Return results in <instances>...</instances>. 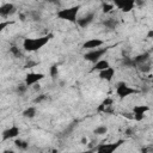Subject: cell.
Instances as JSON below:
<instances>
[{"label":"cell","mask_w":153,"mask_h":153,"mask_svg":"<svg viewBox=\"0 0 153 153\" xmlns=\"http://www.w3.org/2000/svg\"><path fill=\"white\" fill-rule=\"evenodd\" d=\"M53 37H54L53 33H47V35H43V36H39V37L24 38V41H23V49L25 51H29V53L37 51V50L42 49L45 44H48L49 41Z\"/></svg>","instance_id":"6da1fadb"},{"label":"cell","mask_w":153,"mask_h":153,"mask_svg":"<svg viewBox=\"0 0 153 153\" xmlns=\"http://www.w3.org/2000/svg\"><path fill=\"white\" fill-rule=\"evenodd\" d=\"M80 7H81L80 5H75V6H71V7H67V8H61V10L57 11L56 16L60 19H63V20H67L69 23L76 24L78 13L80 11Z\"/></svg>","instance_id":"7a4b0ae2"},{"label":"cell","mask_w":153,"mask_h":153,"mask_svg":"<svg viewBox=\"0 0 153 153\" xmlns=\"http://www.w3.org/2000/svg\"><path fill=\"white\" fill-rule=\"evenodd\" d=\"M139 93H140V90H137L135 87H131V86H129L128 84H126L123 81H121L116 85V94L121 99L127 98V97L133 96V94H139Z\"/></svg>","instance_id":"3957f363"},{"label":"cell","mask_w":153,"mask_h":153,"mask_svg":"<svg viewBox=\"0 0 153 153\" xmlns=\"http://www.w3.org/2000/svg\"><path fill=\"white\" fill-rule=\"evenodd\" d=\"M109 50V48H97V49H92V50H88L87 53L84 54V59L88 62H97L98 60H100L103 57V55L106 54V51Z\"/></svg>","instance_id":"277c9868"},{"label":"cell","mask_w":153,"mask_h":153,"mask_svg":"<svg viewBox=\"0 0 153 153\" xmlns=\"http://www.w3.org/2000/svg\"><path fill=\"white\" fill-rule=\"evenodd\" d=\"M112 4L117 10H120L123 13H128L133 11L136 5L135 0H112Z\"/></svg>","instance_id":"5b68a950"},{"label":"cell","mask_w":153,"mask_h":153,"mask_svg":"<svg viewBox=\"0 0 153 153\" xmlns=\"http://www.w3.org/2000/svg\"><path fill=\"white\" fill-rule=\"evenodd\" d=\"M123 142H124V140H118V141L112 142V143H99L98 146L94 147V151L100 152V153H112V152L116 151Z\"/></svg>","instance_id":"8992f818"},{"label":"cell","mask_w":153,"mask_h":153,"mask_svg":"<svg viewBox=\"0 0 153 153\" xmlns=\"http://www.w3.org/2000/svg\"><path fill=\"white\" fill-rule=\"evenodd\" d=\"M44 79V74L43 73H37V72H30L25 75V79H24V82L30 87V86H33L36 84H38L41 80Z\"/></svg>","instance_id":"52a82bcc"},{"label":"cell","mask_w":153,"mask_h":153,"mask_svg":"<svg viewBox=\"0 0 153 153\" xmlns=\"http://www.w3.org/2000/svg\"><path fill=\"white\" fill-rule=\"evenodd\" d=\"M147 111H149V106L148 105H135L133 108L131 114H133L134 120L137 121V122H140V121L143 120V117H145V115H146Z\"/></svg>","instance_id":"ba28073f"},{"label":"cell","mask_w":153,"mask_h":153,"mask_svg":"<svg viewBox=\"0 0 153 153\" xmlns=\"http://www.w3.org/2000/svg\"><path fill=\"white\" fill-rule=\"evenodd\" d=\"M19 134H20V129L17 126H11L10 128H7L2 131L1 137H2V141H6V140H10V139L17 137Z\"/></svg>","instance_id":"9c48e42d"},{"label":"cell","mask_w":153,"mask_h":153,"mask_svg":"<svg viewBox=\"0 0 153 153\" xmlns=\"http://www.w3.org/2000/svg\"><path fill=\"white\" fill-rule=\"evenodd\" d=\"M103 44H104V41L103 39H100V38H91V39H87V41H85L82 43V49L92 50V49L100 48Z\"/></svg>","instance_id":"30bf717a"},{"label":"cell","mask_w":153,"mask_h":153,"mask_svg":"<svg viewBox=\"0 0 153 153\" xmlns=\"http://www.w3.org/2000/svg\"><path fill=\"white\" fill-rule=\"evenodd\" d=\"M115 73H116L115 68L110 66V67H108V68H105V69L98 72V76H99V79H102V80L111 81V80L114 79V76H115Z\"/></svg>","instance_id":"8fae6325"},{"label":"cell","mask_w":153,"mask_h":153,"mask_svg":"<svg viewBox=\"0 0 153 153\" xmlns=\"http://www.w3.org/2000/svg\"><path fill=\"white\" fill-rule=\"evenodd\" d=\"M112 105H114V99L111 98V97H106L100 104H99V106L97 108V110L99 111V112H111V108H112Z\"/></svg>","instance_id":"7c38bea8"},{"label":"cell","mask_w":153,"mask_h":153,"mask_svg":"<svg viewBox=\"0 0 153 153\" xmlns=\"http://www.w3.org/2000/svg\"><path fill=\"white\" fill-rule=\"evenodd\" d=\"M93 19H94V13H93V12H90V13H87L86 16H82V17L78 18L76 24H78L80 27H86V26H88V25L93 22Z\"/></svg>","instance_id":"4fadbf2b"},{"label":"cell","mask_w":153,"mask_h":153,"mask_svg":"<svg viewBox=\"0 0 153 153\" xmlns=\"http://www.w3.org/2000/svg\"><path fill=\"white\" fill-rule=\"evenodd\" d=\"M16 6L11 2H7V4H2L1 7H0V16L1 17H7V16H11L16 12Z\"/></svg>","instance_id":"5bb4252c"},{"label":"cell","mask_w":153,"mask_h":153,"mask_svg":"<svg viewBox=\"0 0 153 153\" xmlns=\"http://www.w3.org/2000/svg\"><path fill=\"white\" fill-rule=\"evenodd\" d=\"M108 67H110L109 61H108V60H105V59H100V60H98L97 62H94V63H93V67H92V69H91V71L100 72V71H103V69H105V68H108Z\"/></svg>","instance_id":"9a60e30c"},{"label":"cell","mask_w":153,"mask_h":153,"mask_svg":"<svg viewBox=\"0 0 153 153\" xmlns=\"http://www.w3.org/2000/svg\"><path fill=\"white\" fill-rule=\"evenodd\" d=\"M148 60H149V53H142V54H140V55H137V56L134 57V61H135L136 66H140L142 63H146Z\"/></svg>","instance_id":"2e32d148"},{"label":"cell","mask_w":153,"mask_h":153,"mask_svg":"<svg viewBox=\"0 0 153 153\" xmlns=\"http://www.w3.org/2000/svg\"><path fill=\"white\" fill-rule=\"evenodd\" d=\"M36 114H37V108L36 106H29L22 112L23 117H25V118H33L36 116Z\"/></svg>","instance_id":"e0dca14e"},{"label":"cell","mask_w":153,"mask_h":153,"mask_svg":"<svg viewBox=\"0 0 153 153\" xmlns=\"http://www.w3.org/2000/svg\"><path fill=\"white\" fill-rule=\"evenodd\" d=\"M103 25L106 26L108 29H115L118 25V22L116 19H114V18H109V19H106V20L103 22Z\"/></svg>","instance_id":"ac0fdd59"},{"label":"cell","mask_w":153,"mask_h":153,"mask_svg":"<svg viewBox=\"0 0 153 153\" xmlns=\"http://www.w3.org/2000/svg\"><path fill=\"white\" fill-rule=\"evenodd\" d=\"M14 145H16V147L19 148V149H26V148L29 147V142H26V141H24V140H22V139H17V140L14 141Z\"/></svg>","instance_id":"d6986e66"},{"label":"cell","mask_w":153,"mask_h":153,"mask_svg":"<svg viewBox=\"0 0 153 153\" xmlns=\"http://www.w3.org/2000/svg\"><path fill=\"white\" fill-rule=\"evenodd\" d=\"M93 133H94L96 135H105V134L108 133V127H106V126H98V127L93 130Z\"/></svg>","instance_id":"ffe728a7"},{"label":"cell","mask_w":153,"mask_h":153,"mask_svg":"<svg viewBox=\"0 0 153 153\" xmlns=\"http://www.w3.org/2000/svg\"><path fill=\"white\" fill-rule=\"evenodd\" d=\"M114 8H115V6H114L112 2H111V4H109V2H104V4L102 5V11H103V13H110Z\"/></svg>","instance_id":"44dd1931"},{"label":"cell","mask_w":153,"mask_h":153,"mask_svg":"<svg viewBox=\"0 0 153 153\" xmlns=\"http://www.w3.org/2000/svg\"><path fill=\"white\" fill-rule=\"evenodd\" d=\"M27 85L25 84V82H23V84H20V85H18L17 86V92L19 93V94H24L26 91H27Z\"/></svg>","instance_id":"7402d4cb"},{"label":"cell","mask_w":153,"mask_h":153,"mask_svg":"<svg viewBox=\"0 0 153 153\" xmlns=\"http://www.w3.org/2000/svg\"><path fill=\"white\" fill-rule=\"evenodd\" d=\"M10 53H11L13 56H16V57L22 56V51H20V49H19L18 47H11V48H10Z\"/></svg>","instance_id":"603a6c76"},{"label":"cell","mask_w":153,"mask_h":153,"mask_svg":"<svg viewBox=\"0 0 153 153\" xmlns=\"http://www.w3.org/2000/svg\"><path fill=\"white\" fill-rule=\"evenodd\" d=\"M57 73H59V69H57V66H56V65H53V66L50 67V76H53V78H55V76L57 75Z\"/></svg>","instance_id":"cb8c5ba5"},{"label":"cell","mask_w":153,"mask_h":153,"mask_svg":"<svg viewBox=\"0 0 153 153\" xmlns=\"http://www.w3.org/2000/svg\"><path fill=\"white\" fill-rule=\"evenodd\" d=\"M10 24H13V22H4V20H2V22L0 23V30L2 31V30L5 29V26H7V25H10Z\"/></svg>","instance_id":"d4e9b609"},{"label":"cell","mask_w":153,"mask_h":153,"mask_svg":"<svg viewBox=\"0 0 153 153\" xmlns=\"http://www.w3.org/2000/svg\"><path fill=\"white\" fill-rule=\"evenodd\" d=\"M47 97H45V94H39L38 97H36V99H35V103H39V102H42V100H44Z\"/></svg>","instance_id":"484cf974"},{"label":"cell","mask_w":153,"mask_h":153,"mask_svg":"<svg viewBox=\"0 0 153 153\" xmlns=\"http://www.w3.org/2000/svg\"><path fill=\"white\" fill-rule=\"evenodd\" d=\"M147 38H153V30H151V31L147 33Z\"/></svg>","instance_id":"4316f807"},{"label":"cell","mask_w":153,"mask_h":153,"mask_svg":"<svg viewBox=\"0 0 153 153\" xmlns=\"http://www.w3.org/2000/svg\"><path fill=\"white\" fill-rule=\"evenodd\" d=\"M152 87H153V80H152Z\"/></svg>","instance_id":"83f0119b"},{"label":"cell","mask_w":153,"mask_h":153,"mask_svg":"<svg viewBox=\"0 0 153 153\" xmlns=\"http://www.w3.org/2000/svg\"><path fill=\"white\" fill-rule=\"evenodd\" d=\"M79 1H82V0H79Z\"/></svg>","instance_id":"f1b7e54d"}]
</instances>
